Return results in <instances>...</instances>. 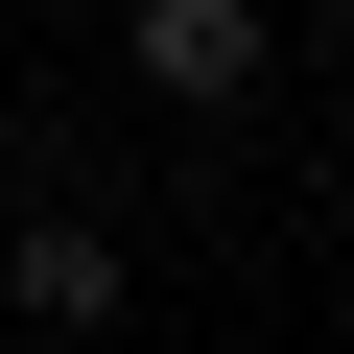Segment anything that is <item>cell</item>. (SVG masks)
<instances>
[{
	"instance_id": "1",
	"label": "cell",
	"mask_w": 354,
	"mask_h": 354,
	"mask_svg": "<svg viewBox=\"0 0 354 354\" xmlns=\"http://www.w3.org/2000/svg\"><path fill=\"white\" fill-rule=\"evenodd\" d=\"M118 71H142L165 118H236V95L283 71V0H118Z\"/></svg>"
},
{
	"instance_id": "2",
	"label": "cell",
	"mask_w": 354,
	"mask_h": 354,
	"mask_svg": "<svg viewBox=\"0 0 354 354\" xmlns=\"http://www.w3.org/2000/svg\"><path fill=\"white\" fill-rule=\"evenodd\" d=\"M0 307H24V330H118V236L95 213H24V236H0Z\"/></svg>"
},
{
	"instance_id": "3",
	"label": "cell",
	"mask_w": 354,
	"mask_h": 354,
	"mask_svg": "<svg viewBox=\"0 0 354 354\" xmlns=\"http://www.w3.org/2000/svg\"><path fill=\"white\" fill-rule=\"evenodd\" d=\"M307 24H354V0H307Z\"/></svg>"
}]
</instances>
